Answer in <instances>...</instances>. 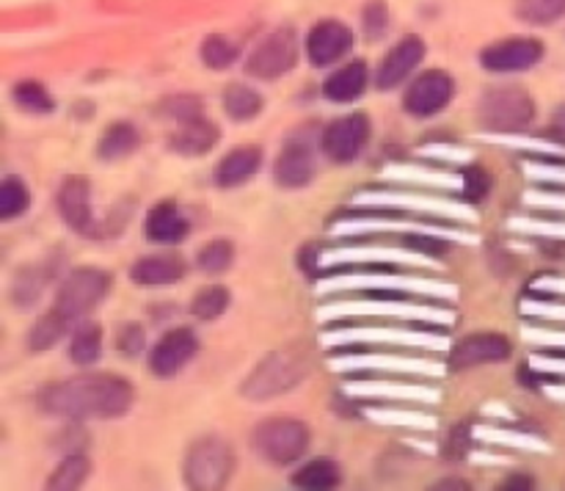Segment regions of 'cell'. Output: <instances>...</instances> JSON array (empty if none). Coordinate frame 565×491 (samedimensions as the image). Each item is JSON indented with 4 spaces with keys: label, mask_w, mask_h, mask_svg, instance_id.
Wrapping results in <instances>:
<instances>
[{
    "label": "cell",
    "mask_w": 565,
    "mask_h": 491,
    "mask_svg": "<svg viewBox=\"0 0 565 491\" xmlns=\"http://www.w3.org/2000/svg\"><path fill=\"white\" fill-rule=\"evenodd\" d=\"M522 334L539 351H565V329H552V323L541 325V320H530Z\"/></svg>",
    "instance_id": "obj_47"
},
{
    "label": "cell",
    "mask_w": 565,
    "mask_h": 491,
    "mask_svg": "<svg viewBox=\"0 0 565 491\" xmlns=\"http://www.w3.org/2000/svg\"><path fill=\"white\" fill-rule=\"evenodd\" d=\"M522 314L541 323H565V298L561 296H527L522 301Z\"/></svg>",
    "instance_id": "obj_42"
},
{
    "label": "cell",
    "mask_w": 565,
    "mask_h": 491,
    "mask_svg": "<svg viewBox=\"0 0 565 491\" xmlns=\"http://www.w3.org/2000/svg\"><path fill=\"white\" fill-rule=\"evenodd\" d=\"M535 119L533 94L519 86H497L480 94L478 121L494 136H522Z\"/></svg>",
    "instance_id": "obj_8"
},
{
    "label": "cell",
    "mask_w": 565,
    "mask_h": 491,
    "mask_svg": "<svg viewBox=\"0 0 565 491\" xmlns=\"http://www.w3.org/2000/svg\"><path fill=\"white\" fill-rule=\"evenodd\" d=\"M370 141V119L364 114H348L326 125L320 136L326 158L334 163H351L364 152Z\"/></svg>",
    "instance_id": "obj_16"
},
{
    "label": "cell",
    "mask_w": 565,
    "mask_h": 491,
    "mask_svg": "<svg viewBox=\"0 0 565 491\" xmlns=\"http://www.w3.org/2000/svg\"><path fill=\"white\" fill-rule=\"evenodd\" d=\"M353 47V31L342 25L340 20H323L309 31L307 36V58L315 66H331Z\"/></svg>",
    "instance_id": "obj_24"
},
{
    "label": "cell",
    "mask_w": 565,
    "mask_h": 491,
    "mask_svg": "<svg viewBox=\"0 0 565 491\" xmlns=\"http://www.w3.org/2000/svg\"><path fill=\"white\" fill-rule=\"evenodd\" d=\"M511 356H513V345L508 337L497 334V331H478V334L463 337L461 342H456V345L450 348L447 367L469 370V367H480V364L508 362Z\"/></svg>",
    "instance_id": "obj_20"
},
{
    "label": "cell",
    "mask_w": 565,
    "mask_h": 491,
    "mask_svg": "<svg viewBox=\"0 0 565 491\" xmlns=\"http://www.w3.org/2000/svg\"><path fill=\"white\" fill-rule=\"evenodd\" d=\"M544 392L552 397V401L565 403V384H555V381H552V384L544 386Z\"/></svg>",
    "instance_id": "obj_60"
},
{
    "label": "cell",
    "mask_w": 565,
    "mask_h": 491,
    "mask_svg": "<svg viewBox=\"0 0 565 491\" xmlns=\"http://www.w3.org/2000/svg\"><path fill=\"white\" fill-rule=\"evenodd\" d=\"M425 58V42L419 36H406L384 55V61L375 70V86L381 92L397 88Z\"/></svg>",
    "instance_id": "obj_23"
},
{
    "label": "cell",
    "mask_w": 565,
    "mask_h": 491,
    "mask_svg": "<svg viewBox=\"0 0 565 491\" xmlns=\"http://www.w3.org/2000/svg\"><path fill=\"white\" fill-rule=\"evenodd\" d=\"M530 370L539 375H552V378H565V356H552V353H533L530 356Z\"/></svg>",
    "instance_id": "obj_53"
},
{
    "label": "cell",
    "mask_w": 565,
    "mask_h": 491,
    "mask_svg": "<svg viewBox=\"0 0 565 491\" xmlns=\"http://www.w3.org/2000/svg\"><path fill=\"white\" fill-rule=\"evenodd\" d=\"M386 180L406 182L412 188H434V191L461 193L463 196V174L456 177L445 169H417V166H390L384 169Z\"/></svg>",
    "instance_id": "obj_29"
},
{
    "label": "cell",
    "mask_w": 565,
    "mask_h": 491,
    "mask_svg": "<svg viewBox=\"0 0 565 491\" xmlns=\"http://www.w3.org/2000/svg\"><path fill=\"white\" fill-rule=\"evenodd\" d=\"M489 171L486 169H463V196L483 199L489 193Z\"/></svg>",
    "instance_id": "obj_54"
},
{
    "label": "cell",
    "mask_w": 565,
    "mask_h": 491,
    "mask_svg": "<svg viewBox=\"0 0 565 491\" xmlns=\"http://www.w3.org/2000/svg\"><path fill=\"white\" fill-rule=\"evenodd\" d=\"M103 356V329L97 323H81L72 329L70 359L77 367H92Z\"/></svg>",
    "instance_id": "obj_35"
},
{
    "label": "cell",
    "mask_w": 565,
    "mask_h": 491,
    "mask_svg": "<svg viewBox=\"0 0 565 491\" xmlns=\"http://www.w3.org/2000/svg\"><path fill=\"white\" fill-rule=\"evenodd\" d=\"M88 472H92V461H88L83 452H70V456H66L64 461L55 467V472L50 474L47 489H53V491L77 489V485L88 478Z\"/></svg>",
    "instance_id": "obj_38"
},
{
    "label": "cell",
    "mask_w": 565,
    "mask_h": 491,
    "mask_svg": "<svg viewBox=\"0 0 565 491\" xmlns=\"http://www.w3.org/2000/svg\"><path fill=\"white\" fill-rule=\"evenodd\" d=\"M353 401H384V403H434L441 401V392L430 384H412V381H348L342 386Z\"/></svg>",
    "instance_id": "obj_17"
},
{
    "label": "cell",
    "mask_w": 565,
    "mask_h": 491,
    "mask_svg": "<svg viewBox=\"0 0 565 491\" xmlns=\"http://www.w3.org/2000/svg\"><path fill=\"white\" fill-rule=\"evenodd\" d=\"M265 99L257 88L243 86V83H230L224 92V110L232 121H252L263 114Z\"/></svg>",
    "instance_id": "obj_34"
},
{
    "label": "cell",
    "mask_w": 565,
    "mask_h": 491,
    "mask_svg": "<svg viewBox=\"0 0 565 491\" xmlns=\"http://www.w3.org/2000/svg\"><path fill=\"white\" fill-rule=\"evenodd\" d=\"M110 276L99 268H75L58 287V296L53 301V312L64 318L66 323L75 325L77 320L86 318L92 309L105 301L110 290Z\"/></svg>",
    "instance_id": "obj_13"
},
{
    "label": "cell",
    "mask_w": 565,
    "mask_h": 491,
    "mask_svg": "<svg viewBox=\"0 0 565 491\" xmlns=\"http://www.w3.org/2000/svg\"><path fill=\"white\" fill-rule=\"evenodd\" d=\"M386 28H390V11H386V3L373 0V3L364 9V31H367V36H381Z\"/></svg>",
    "instance_id": "obj_52"
},
{
    "label": "cell",
    "mask_w": 565,
    "mask_h": 491,
    "mask_svg": "<svg viewBox=\"0 0 565 491\" xmlns=\"http://www.w3.org/2000/svg\"><path fill=\"white\" fill-rule=\"evenodd\" d=\"M541 58H544V44L539 39L513 36L489 44L480 53V66L497 75H511V72L533 70Z\"/></svg>",
    "instance_id": "obj_19"
},
{
    "label": "cell",
    "mask_w": 565,
    "mask_h": 491,
    "mask_svg": "<svg viewBox=\"0 0 565 491\" xmlns=\"http://www.w3.org/2000/svg\"><path fill=\"white\" fill-rule=\"evenodd\" d=\"M423 154H428V158H445V160H452V163H467L469 160V152L467 149H458V147H450V143H430V147H423Z\"/></svg>",
    "instance_id": "obj_57"
},
{
    "label": "cell",
    "mask_w": 565,
    "mask_h": 491,
    "mask_svg": "<svg viewBox=\"0 0 565 491\" xmlns=\"http://www.w3.org/2000/svg\"><path fill=\"white\" fill-rule=\"evenodd\" d=\"M66 331H72V325L66 323L64 318H58V314L50 309L44 318H39L36 323H33L31 334H28V348H31L33 353H42V351H50V348L55 345V342H61L66 337Z\"/></svg>",
    "instance_id": "obj_39"
},
{
    "label": "cell",
    "mask_w": 565,
    "mask_h": 491,
    "mask_svg": "<svg viewBox=\"0 0 565 491\" xmlns=\"http://www.w3.org/2000/svg\"><path fill=\"white\" fill-rule=\"evenodd\" d=\"M28 207H31V191H28L25 182H20L17 177H6L3 185H0V218L14 221Z\"/></svg>",
    "instance_id": "obj_43"
},
{
    "label": "cell",
    "mask_w": 565,
    "mask_h": 491,
    "mask_svg": "<svg viewBox=\"0 0 565 491\" xmlns=\"http://www.w3.org/2000/svg\"><path fill=\"white\" fill-rule=\"evenodd\" d=\"M524 202H527L530 207L565 213V191H530L527 196H524Z\"/></svg>",
    "instance_id": "obj_56"
},
{
    "label": "cell",
    "mask_w": 565,
    "mask_h": 491,
    "mask_svg": "<svg viewBox=\"0 0 565 491\" xmlns=\"http://www.w3.org/2000/svg\"><path fill=\"white\" fill-rule=\"evenodd\" d=\"M196 263L207 276L224 274V270H230L232 263H235V246H232L226 237H215L207 246H202V252L196 254Z\"/></svg>",
    "instance_id": "obj_41"
},
{
    "label": "cell",
    "mask_w": 565,
    "mask_h": 491,
    "mask_svg": "<svg viewBox=\"0 0 565 491\" xmlns=\"http://www.w3.org/2000/svg\"><path fill=\"white\" fill-rule=\"evenodd\" d=\"M535 485V480L530 478V474H511V478H505V483L500 485V489H508V491H530Z\"/></svg>",
    "instance_id": "obj_59"
},
{
    "label": "cell",
    "mask_w": 565,
    "mask_h": 491,
    "mask_svg": "<svg viewBox=\"0 0 565 491\" xmlns=\"http://www.w3.org/2000/svg\"><path fill=\"white\" fill-rule=\"evenodd\" d=\"M401 320V323H423L447 329L458 320L456 309L445 307V301H417L414 296H381V292H356L353 298L331 296L318 309V320L337 323V320Z\"/></svg>",
    "instance_id": "obj_2"
},
{
    "label": "cell",
    "mask_w": 565,
    "mask_h": 491,
    "mask_svg": "<svg viewBox=\"0 0 565 491\" xmlns=\"http://www.w3.org/2000/svg\"><path fill=\"white\" fill-rule=\"evenodd\" d=\"M11 99L20 110L33 116H47L55 110V99L42 83L36 81H20L14 88H11Z\"/></svg>",
    "instance_id": "obj_37"
},
{
    "label": "cell",
    "mask_w": 565,
    "mask_h": 491,
    "mask_svg": "<svg viewBox=\"0 0 565 491\" xmlns=\"http://www.w3.org/2000/svg\"><path fill=\"white\" fill-rule=\"evenodd\" d=\"M188 232H191V221L185 218L182 207H177L174 202L154 204L147 213V221H143V235H147L149 243H158V246L182 243Z\"/></svg>",
    "instance_id": "obj_25"
},
{
    "label": "cell",
    "mask_w": 565,
    "mask_h": 491,
    "mask_svg": "<svg viewBox=\"0 0 565 491\" xmlns=\"http://www.w3.org/2000/svg\"><path fill=\"white\" fill-rule=\"evenodd\" d=\"M237 55H241V47L230 36L213 33V36H207L202 42V61L210 70H230L237 61Z\"/></svg>",
    "instance_id": "obj_44"
},
{
    "label": "cell",
    "mask_w": 565,
    "mask_h": 491,
    "mask_svg": "<svg viewBox=\"0 0 565 491\" xmlns=\"http://www.w3.org/2000/svg\"><path fill=\"white\" fill-rule=\"evenodd\" d=\"M516 14L530 25H550L565 14V0H516Z\"/></svg>",
    "instance_id": "obj_45"
},
{
    "label": "cell",
    "mask_w": 565,
    "mask_h": 491,
    "mask_svg": "<svg viewBox=\"0 0 565 491\" xmlns=\"http://www.w3.org/2000/svg\"><path fill=\"white\" fill-rule=\"evenodd\" d=\"M230 290L224 285H210L199 290L191 301V314L199 320H215L230 309Z\"/></svg>",
    "instance_id": "obj_40"
},
{
    "label": "cell",
    "mask_w": 565,
    "mask_h": 491,
    "mask_svg": "<svg viewBox=\"0 0 565 491\" xmlns=\"http://www.w3.org/2000/svg\"><path fill=\"white\" fill-rule=\"evenodd\" d=\"M47 279L50 274L42 265H28V268L17 270L14 281H11V303L17 309H33L47 287Z\"/></svg>",
    "instance_id": "obj_32"
},
{
    "label": "cell",
    "mask_w": 565,
    "mask_h": 491,
    "mask_svg": "<svg viewBox=\"0 0 565 491\" xmlns=\"http://www.w3.org/2000/svg\"><path fill=\"white\" fill-rule=\"evenodd\" d=\"M202 99L193 97V94H177V97H166L160 103V116L177 121V125H185V121L202 119Z\"/></svg>",
    "instance_id": "obj_46"
},
{
    "label": "cell",
    "mask_w": 565,
    "mask_h": 491,
    "mask_svg": "<svg viewBox=\"0 0 565 491\" xmlns=\"http://www.w3.org/2000/svg\"><path fill=\"white\" fill-rule=\"evenodd\" d=\"M143 348H147V331L138 323H125L116 331V351L125 359L141 356Z\"/></svg>",
    "instance_id": "obj_49"
},
{
    "label": "cell",
    "mask_w": 565,
    "mask_h": 491,
    "mask_svg": "<svg viewBox=\"0 0 565 491\" xmlns=\"http://www.w3.org/2000/svg\"><path fill=\"white\" fill-rule=\"evenodd\" d=\"M329 367L337 373H392V375H419V378H439L447 364L434 359L408 356V353H334Z\"/></svg>",
    "instance_id": "obj_12"
},
{
    "label": "cell",
    "mask_w": 565,
    "mask_h": 491,
    "mask_svg": "<svg viewBox=\"0 0 565 491\" xmlns=\"http://www.w3.org/2000/svg\"><path fill=\"white\" fill-rule=\"evenodd\" d=\"M55 204L70 230L77 235H97V218L92 210V185L83 177H70L61 182L58 193H55Z\"/></svg>",
    "instance_id": "obj_21"
},
{
    "label": "cell",
    "mask_w": 565,
    "mask_h": 491,
    "mask_svg": "<svg viewBox=\"0 0 565 491\" xmlns=\"http://www.w3.org/2000/svg\"><path fill=\"white\" fill-rule=\"evenodd\" d=\"M340 467H337L331 458H312V461L303 463L296 474H292V483L303 491H329L340 485Z\"/></svg>",
    "instance_id": "obj_33"
},
{
    "label": "cell",
    "mask_w": 565,
    "mask_h": 491,
    "mask_svg": "<svg viewBox=\"0 0 565 491\" xmlns=\"http://www.w3.org/2000/svg\"><path fill=\"white\" fill-rule=\"evenodd\" d=\"M370 86V70H367V61L356 58L351 64L340 66V70L331 72L323 83V97L329 103H353V99L362 97Z\"/></svg>",
    "instance_id": "obj_27"
},
{
    "label": "cell",
    "mask_w": 565,
    "mask_h": 491,
    "mask_svg": "<svg viewBox=\"0 0 565 491\" xmlns=\"http://www.w3.org/2000/svg\"><path fill=\"white\" fill-rule=\"evenodd\" d=\"M196 353L199 337L193 334V329L177 325V329L166 331L149 351V373L158 375V378H171V375L182 373Z\"/></svg>",
    "instance_id": "obj_18"
},
{
    "label": "cell",
    "mask_w": 565,
    "mask_h": 491,
    "mask_svg": "<svg viewBox=\"0 0 565 491\" xmlns=\"http://www.w3.org/2000/svg\"><path fill=\"white\" fill-rule=\"evenodd\" d=\"M309 441H312V430L296 417L263 419L252 430L254 452L274 467H292L301 461L309 450Z\"/></svg>",
    "instance_id": "obj_11"
},
{
    "label": "cell",
    "mask_w": 565,
    "mask_h": 491,
    "mask_svg": "<svg viewBox=\"0 0 565 491\" xmlns=\"http://www.w3.org/2000/svg\"><path fill=\"white\" fill-rule=\"evenodd\" d=\"M511 230L524 232V235H539L544 241H565V221H539L516 215L511 221Z\"/></svg>",
    "instance_id": "obj_48"
},
{
    "label": "cell",
    "mask_w": 565,
    "mask_h": 491,
    "mask_svg": "<svg viewBox=\"0 0 565 491\" xmlns=\"http://www.w3.org/2000/svg\"><path fill=\"white\" fill-rule=\"evenodd\" d=\"M353 204L364 210H403V213L419 215V218L434 221H458V224H472L478 218L467 202L447 196V193H428L419 188H408V191H362L353 196Z\"/></svg>",
    "instance_id": "obj_7"
},
{
    "label": "cell",
    "mask_w": 565,
    "mask_h": 491,
    "mask_svg": "<svg viewBox=\"0 0 565 491\" xmlns=\"http://www.w3.org/2000/svg\"><path fill=\"white\" fill-rule=\"evenodd\" d=\"M552 127H555L557 132H563V136H565V103L555 110V116H552Z\"/></svg>",
    "instance_id": "obj_61"
},
{
    "label": "cell",
    "mask_w": 565,
    "mask_h": 491,
    "mask_svg": "<svg viewBox=\"0 0 565 491\" xmlns=\"http://www.w3.org/2000/svg\"><path fill=\"white\" fill-rule=\"evenodd\" d=\"M136 389L127 378L110 373L75 375L44 386L36 397L39 412L58 419H116L127 414Z\"/></svg>",
    "instance_id": "obj_1"
},
{
    "label": "cell",
    "mask_w": 565,
    "mask_h": 491,
    "mask_svg": "<svg viewBox=\"0 0 565 491\" xmlns=\"http://www.w3.org/2000/svg\"><path fill=\"white\" fill-rule=\"evenodd\" d=\"M320 296H342V292H381V296H414L456 301L458 287L436 276L406 274L397 268H356L351 274H331L318 285Z\"/></svg>",
    "instance_id": "obj_3"
},
{
    "label": "cell",
    "mask_w": 565,
    "mask_h": 491,
    "mask_svg": "<svg viewBox=\"0 0 565 491\" xmlns=\"http://www.w3.org/2000/svg\"><path fill=\"white\" fill-rule=\"evenodd\" d=\"M326 348L348 345H384V348H408V351H445L447 337L439 325L419 329V323H359V325H334L323 331Z\"/></svg>",
    "instance_id": "obj_5"
},
{
    "label": "cell",
    "mask_w": 565,
    "mask_h": 491,
    "mask_svg": "<svg viewBox=\"0 0 565 491\" xmlns=\"http://www.w3.org/2000/svg\"><path fill=\"white\" fill-rule=\"evenodd\" d=\"M452 94H456V81L450 77V72L428 70L406 88L403 110L414 119H430L450 105Z\"/></svg>",
    "instance_id": "obj_15"
},
{
    "label": "cell",
    "mask_w": 565,
    "mask_h": 491,
    "mask_svg": "<svg viewBox=\"0 0 565 491\" xmlns=\"http://www.w3.org/2000/svg\"><path fill=\"white\" fill-rule=\"evenodd\" d=\"M312 370V359L301 342H290L285 348L270 351L257 367L252 370L246 381L241 384V395L248 401H270L285 392L296 389Z\"/></svg>",
    "instance_id": "obj_6"
},
{
    "label": "cell",
    "mask_w": 565,
    "mask_h": 491,
    "mask_svg": "<svg viewBox=\"0 0 565 491\" xmlns=\"http://www.w3.org/2000/svg\"><path fill=\"white\" fill-rule=\"evenodd\" d=\"M469 445H472V430L458 425V428L450 434V439H447L445 456L450 458V461H463V458L469 456Z\"/></svg>",
    "instance_id": "obj_55"
},
{
    "label": "cell",
    "mask_w": 565,
    "mask_h": 491,
    "mask_svg": "<svg viewBox=\"0 0 565 491\" xmlns=\"http://www.w3.org/2000/svg\"><path fill=\"white\" fill-rule=\"evenodd\" d=\"M274 180L279 188L298 191L315 180V154L312 143L303 138H290L274 163Z\"/></svg>",
    "instance_id": "obj_22"
},
{
    "label": "cell",
    "mask_w": 565,
    "mask_h": 491,
    "mask_svg": "<svg viewBox=\"0 0 565 491\" xmlns=\"http://www.w3.org/2000/svg\"><path fill=\"white\" fill-rule=\"evenodd\" d=\"M235 472V450L221 436H202L185 452L182 478L193 491H218Z\"/></svg>",
    "instance_id": "obj_10"
},
{
    "label": "cell",
    "mask_w": 565,
    "mask_h": 491,
    "mask_svg": "<svg viewBox=\"0 0 565 491\" xmlns=\"http://www.w3.org/2000/svg\"><path fill=\"white\" fill-rule=\"evenodd\" d=\"M364 414H367L373 423H381V425H401V428H417V430L436 428L434 414L414 412V408H397V403L364 408Z\"/></svg>",
    "instance_id": "obj_36"
},
{
    "label": "cell",
    "mask_w": 565,
    "mask_h": 491,
    "mask_svg": "<svg viewBox=\"0 0 565 491\" xmlns=\"http://www.w3.org/2000/svg\"><path fill=\"white\" fill-rule=\"evenodd\" d=\"M530 290L539 292V296L565 298V276H539V279H533Z\"/></svg>",
    "instance_id": "obj_58"
},
{
    "label": "cell",
    "mask_w": 565,
    "mask_h": 491,
    "mask_svg": "<svg viewBox=\"0 0 565 491\" xmlns=\"http://www.w3.org/2000/svg\"><path fill=\"white\" fill-rule=\"evenodd\" d=\"M138 147H141V132H138V127L130 125V121H116V125H110L99 136L97 158L105 160V163H114V160L130 158Z\"/></svg>",
    "instance_id": "obj_31"
},
{
    "label": "cell",
    "mask_w": 565,
    "mask_h": 491,
    "mask_svg": "<svg viewBox=\"0 0 565 491\" xmlns=\"http://www.w3.org/2000/svg\"><path fill=\"white\" fill-rule=\"evenodd\" d=\"M478 436H483V441H497V445H513L522 447V450H546L544 441H539L535 436L527 434H516V430H505V428H483L478 430Z\"/></svg>",
    "instance_id": "obj_50"
},
{
    "label": "cell",
    "mask_w": 565,
    "mask_h": 491,
    "mask_svg": "<svg viewBox=\"0 0 565 491\" xmlns=\"http://www.w3.org/2000/svg\"><path fill=\"white\" fill-rule=\"evenodd\" d=\"M298 64V39L292 28H279V31L268 33L263 42L254 47L248 55L246 70L248 75L259 77V81H279L292 66Z\"/></svg>",
    "instance_id": "obj_14"
},
{
    "label": "cell",
    "mask_w": 565,
    "mask_h": 491,
    "mask_svg": "<svg viewBox=\"0 0 565 491\" xmlns=\"http://www.w3.org/2000/svg\"><path fill=\"white\" fill-rule=\"evenodd\" d=\"M263 166V149L259 147H235L215 163L213 182L218 188H241L254 180Z\"/></svg>",
    "instance_id": "obj_26"
},
{
    "label": "cell",
    "mask_w": 565,
    "mask_h": 491,
    "mask_svg": "<svg viewBox=\"0 0 565 491\" xmlns=\"http://www.w3.org/2000/svg\"><path fill=\"white\" fill-rule=\"evenodd\" d=\"M185 276V263L174 254H149L132 263L130 279L138 287H169Z\"/></svg>",
    "instance_id": "obj_28"
},
{
    "label": "cell",
    "mask_w": 565,
    "mask_h": 491,
    "mask_svg": "<svg viewBox=\"0 0 565 491\" xmlns=\"http://www.w3.org/2000/svg\"><path fill=\"white\" fill-rule=\"evenodd\" d=\"M430 257L414 248L392 246H337L329 252H312L309 270L318 268H430Z\"/></svg>",
    "instance_id": "obj_9"
},
{
    "label": "cell",
    "mask_w": 565,
    "mask_h": 491,
    "mask_svg": "<svg viewBox=\"0 0 565 491\" xmlns=\"http://www.w3.org/2000/svg\"><path fill=\"white\" fill-rule=\"evenodd\" d=\"M530 180L546 182V185H565V166L563 163H550V160H527L524 163Z\"/></svg>",
    "instance_id": "obj_51"
},
{
    "label": "cell",
    "mask_w": 565,
    "mask_h": 491,
    "mask_svg": "<svg viewBox=\"0 0 565 491\" xmlns=\"http://www.w3.org/2000/svg\"><path fill=\"white\" fill-rule=\"evenodd\" d=\"M370 232H395L403 235V241H414L417 248H428L430 241H445V243H475V232L461 230V226H447L445 221L436 224L434 218H397V215L381 213H359V215H342L331 224V235L345 237V235H370Z\"/></svg>",
    "instance_id": "obj_4"
},
{
    "label": "cell",
    "mask_w": 565,
    "mask_h": 491,
    "mask_svg": "<svg viewBox=\"0 0 565 491\" xmlns=\"http://www.w3.org/2000/svg\"><path fill=\"white\" fill-rule=\"evenodd\" d=\"M218 127L202 116V119L180 125V130L169 138V149L177 154H185V158H196V154H207L218 143Z\"/></svg>",
    "instance_id": "obj_30"
}]
</instances>
